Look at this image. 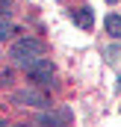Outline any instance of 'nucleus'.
Masks as SVG:
<instances>
[{
	"label": "nucleus",
	"instance_id": "nucleus-9",
	"mask_svg": "<svg viewBox=\"0 0 121 127\" xmlns=\"http://www.w3.org/2000/svg\"><path fill=\"white\" fill-rule=\"evenodd\" d=\"M15 0H0V18H9V6H12Z\"/></svg>",
	"mask_w": 121,
	"mask_h": 127
},
{
	"label": "nucleus",
	"instance_id": "nucleus-2",
	"mask_svg": "<svg viewBox=\"0 0 121 127\" xmlns=\"http://www.w3.org/2000/svg\"><path fill=\"white\" fill-rule=\"evenodd\" d=\"M12 103H15V106H35V109H47V106H50V97L44 95L41 89H18V92H12Z\"/></svg>",
	"mask_w": 121,
	"mask_h": 127
},
{
	"label": "nucleus",
	"instance_id": "nucleus-3",
	"mask_svg": "<svg viewBox=\"0 0 121 127\" xmlns=\"http://www.w3.org/2000/svg\"><path fill=\"white\" fill-rule=\"evenodd\" d=\"M24 71L30 74V80L35 83V86H53V65H50V59L38 56V59L30 62Z\"/></svg>",
	"mask_w": 121,
	"mask_h": 127
},
{
	"label": "nucleus",
	"instance_id": "nucleus-6",
	"mask_svg": "<svg viewBox=\"0 0 121 127\" xmlns=\"http://www.w3.org/2000/svg\"><path fill=\"white\" fill-rule=\"evenodd\" d=\"M103 27H106V32H109L112 38H121V15H106Z\"/></svg>",
	"mask_w": 121,
	"mask_h": 127
},
{
	"label": "nucleus",
	"instance_id": "nucleus-8",
	"mask_svg": "<svg viewBox=\"0 0 121 127\" xmlns=\"http://www.w3.org/2000/svg\"><path fill=\"white\" fill-rule=\"evenodd\" d=\"M12 86V71H0V89Z\"/></svg>",
	"mask_w": 121,
	"mask_h": 127
},
{
	"label": "nucleus",
	"instance_id": "nucleus-10",
	"mask_svg": "<svg viewBox=\"0 0 121 127\" xmlns=\"http://www.w3.org/2000/svg\"><path fill=\"white\" fill-rule=\"evenodd\" d=\"M106 3H118V0H106Z\"/></svg>",
	"mask_w": 121,
	"mask_h": 127
},
{
	"label": "nucleus",
	"instance_id": "nucleus-7",
	"mask_svg": "<svg viewBox=\"0 0 121 127\" xmlns=\"http://www.w3.org/2000/svg\"><path fill=\"white\" fill-rule=\"evenodd\" d=\"M12 32H15L12 21H9V18H0V41H6V38H9Z\"/></svg>",
	"mask_w": 121,
	"mask_h": 127
},
{
	"label": "nucleus",
	"instance_id": "nucleus-4",
	"mask_svg": "<svg viewBox=\"0 0 121 127\" xmlns=\"http://www.w3.org/2000/svg\"><path fill=\"white\" fill-rule=\"evenodd\" d=\"M41 124L53 127V124H65V121H71V109H62V112H41V118H38Z\"/></svg>",
	"mask_w": 121,
	"mask_h": 127
},
{
	"label": "nucleus",
	"instance_id": "nucleus-11",
	"mask_svg": "<svg viewBox=\"0 0 121 127\" xmlns=\"http://www.w3.org/2000/svg\"><path fill=\"white\" fill-rule=\"evenodd\" d=\"M118 89H121V77H118Z\"/></svg>",
	"mask_w": 121,
	"mask_h": 127
},
{
	"label": "nucleus",
	"instance_id": "nucleus-5",
	"mask_svg": "<svg viewBox=\"0 0 121 127\" xmlns=\"http://www.w3.org/2000/svg\"><path fill=\"white\" fill-rule=\"evenodd\" d=\"M71 21L89 30L91 27V9H71Z\"/></svg>",
	"mask_w": 121,
	"mask_h": 127
},
{
	"label": "nucleus",
	"instance_id": "nucleus-1",
	"mask_svg": "<svg viewBox=\"0 0 121 127\" xmlns=\"http://www.w3.org/2000/svg\"><path fill=\"white\" fill-rule=\"evenodd\" d=\"M9 56H12V62H15V65L27 68V65L35 62L38 56H44V44H41L38 38H32V35H21V38L9 47Z\"/></svg>",
	"mask_w": 121,
	"mask_h": 127
}]
</instances>
